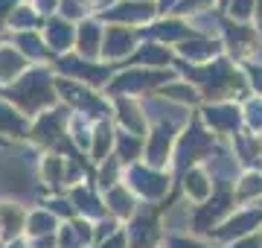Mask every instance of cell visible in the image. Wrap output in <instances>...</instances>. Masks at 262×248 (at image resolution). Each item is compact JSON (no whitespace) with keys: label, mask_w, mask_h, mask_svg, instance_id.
<instances>
[{"label":"cell","mask_w":262,"mask_h":248,"mask_svg":"<svg viewBox=\"0 0 262 248\" xmlns=\"http://www.w3.org/2000/svg\"><path fill=\"white\" fill-rule=\"evenodd\" d=\"M47 225H53V222H47V219H35V231H47Z\"/></svg>","instance_id":"obj_3"},{"label":"cell","mask_w":262,"mask_h":248,"mask_svg":"<svg viewBox=\"0 0 262 248\" xmlns=\"http://www.w3.org/2000/svg\"><path fill=\"white\" fill-rule=\"evenodd\" d=\"M114 44H111V53H117V50H120V53H122V50H128V35H120V32H114Z\"/></svg>","instance_id":"obj_1"},{"label":"cell","mask_w":262,"mask_h":248,"mask_svg":"<svg viewBox=\"0 0 262 248\" xmlns=\"http://www.w3.org/2000/svg\"><path fill=\"white\" fill-rule=\"evenodd\" d=\"M84 50H94V29H84Z\"/></svg>","instance_id":"obj_2"}]
</instances>
